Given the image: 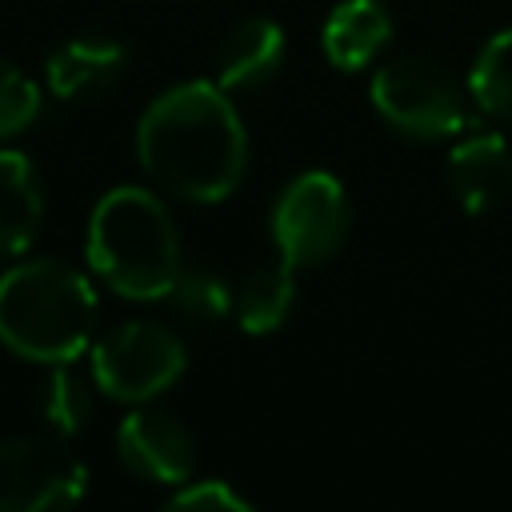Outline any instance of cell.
<instances>
[{"label": "cell", "instance_id": "1", "mask_svg": "<svg viewBox=\"0 0 512 512\" xmlns=\"http://www.w3.org/2000/svg\"><path fill=\"white\" fill-rule=\"evenodd\" d=\"M136 156L164 192L192 204H216L244 180L248 132L220 84L184 80L144 108Z\"/></svg>", "mask_w": 512, "mask_h": 512}, {"label": "cell", "instance_id": "2", "mask_svg": "<svg viewBox=\"0 0 512 512\" xmlns=\"http://www.w3.org/2000/svg\"><path fill=\"white\" fill-rule=\"evenodd\" d=\"M100 300L68 260L36 256L0 276V344L36 364H60L88 352Z\"/></svg>", "mask_w": 512, "mask_h": 512}, {"label": "cell", "instance_id": "3", "mask_svg": "<svg viewBox=\"0 0 512 512\" xmlns=\"http://www.w3.org/2000/svg\"><path fill=\"white\" fill-rule=\"evenodd\" d=\"M84 252L92 276L124 300H164L184 268L168 204L140 184H120L96 200Z\"/></svg>", "mask_w": 512, "mask_h": 512}, {"label": "cell", "instance_id": "4", "mask_svg": "<svg viewBox=\"0 0 512 512\" xmlns=\"http://www.w3.org/2000/svg\"><path fill=\"white\" fill-rule=\"evenodd\" d=\"M372 108L412 140H444L472 128V92L436 60L396 56L372 76Z\"/></svg>", "mask_w": 512, "mask_h": 512}, {"label": "cell", "instance_id": "5", "mask_svg": "<svg viewBox=\"0 0 512 512\" xmlns=\"http://www.w3.org/2000/svg\"><path fill=\"white\" fill-rule=\"evenodd\" d=\"M188 368L184 340L164 320H124L92 344V380L124 404H148Z\"/></svg>", "mask_w": 512, "mask_h": 512}, {"label": "cell", "instance_id": "6", "mask_svg": "<svg viewBox=\"0 0 512 512\" xmlns=\"http://www.w3.org/2000/svg\"><path fill=\"white\" fill-rule=\"evenodd\" d=\"M348 224V196L332 172H300L272 204L276 252L296 268H316L332 260L348 240Z\"/></svg>", "mask_w": 512, "mask_h": 512}, {"label": "cell", "instance_id": "7", "mask_svg": "<svg viewBox=\"0 0 512 512\" xmlns=\"http://www.w3.org/2000/svg\"><path fill=\"white\" fill-rule=\"evenodd\" d=\"M88 488V468L68 452L64 436L0 440V512H44L76 504Z\"/></svg>", "mask_w": 512, "mask_h": 512}, {"label": "cell", "instance_id": "8", "mask_svg": "<svg viewBox=\"0 0 512 512\" xmlns=\"http://www.w3.org/2000/svg\"><path fill=\"white\" fill-rule=\"evenodd\" d=\"M116 452L128 472L152 484H184L196 472V436L192 428L156 404L132 408L116 428Z\"/></svg>", "mask_w": 512, "mask_h": 512}, {"label": "cell", "instance_id": "9", "mask_svg": "<svg viewBox=\"0 0 512 512\" xmlns=\"http://www.w3.org/2000/svg\"><path fill=\"white\" fill-rule=\"evenodd\" d=\"M448 184L468 216H484L512 192V148L496 132L464 136L448 156Z\"/></svg>", "mask_w": 512, "mask_h": 512}, {"label": "cell", "instance_id": "10", "mask_svg": "<svg viewBox=\"0 0 512 512\" xmlns=\"http://www.w3.org/2000/svg\"><path fill=\"white\" fill-rule=\"evenodd\" d=\"M124 68H128V52L112 36H76V40H64L48 56V64H44L48 88L60 100H96V96H104L108 88L120 84Z\"/></svg>", "mask_w": 512, "mask_h": 512}, {"label": "cell", "instance_id": "11", "mask_svg": "<svg viewBox=\"0 0 512 512\" xmlns=\"http://www.w3.org/2000/svg\"><path fill=\"white\" fill-rule=\"evenodd\" d=\"M284 52V28L268 16H248L236 28H228V36L216 48V84L224 92L264 88L280 72Z\"/></svg>", "mask_w": 512, "mask_h": 512}, {"label": "cell", "instance_id": "12", "mask_svg": "<svg viewBox=\"0 0 512 512\" xmlns=\"http://www.w3.org/2000/svg\"><path fill=\"white\" fill-rule=\"evenodd\" d=\"M388 40H392V12L380 0H340L320 28L328 64L344 72L368 68L388 48Z\"/></svg>", "mask_w": 512, "mask_h": 512}, {"label": "cell", "instance_id": "13", "mask_svg": "<svg viewBox=\"0 0 512 512\" xmlns=\"http://www.w3.org/2000/svg\"><path fill=\"white\" fill-rule=\"evenodd\" d=\"M44 220V188L24 152L0 148V260L20 256Z\"/></svg>", "mask_w": 512, "mask_h": 512}, {"label": "cell", "instance_id": "14", "mask_svg": "<svg viewBox=\"0 0 512 512\" xmlns=\"http://www.w3.org/2000/svg\"><path fill=\"white\" fill-rule=\"evenodd\" d=\"M296 304V264H288L284 256L280 260H268L260 268H252L240 288H236V324L252 336H264V332H276L288 312Z\"/></svg>", "mask_w": 512, "mask_h": 512}, {"label": "cell", "instance_id": "15", "mask_svg": "<svg viewBox=\"0 0 512 512\" xmlns=\"http://www.w3.org/2000/svg\"><path fill=\"white\" fill-rule=\"evenodd\" d=\"M48 372L40 376L36 384V412L40 420L48 424L52 436H76L88 416H92V388L88 380L72 368V360H60V364H44Z\"/></svg>", "mask_w": 512, "mask_h": 512}, {"label": "cell", "instance_id": "16", "mask_svg": "<svg viewBox=\"0 0 512 512\" xmlns=\"http://www.w3.org/2000/svg\"><path fill=\"white\" fill-rule=\"evenodd\" d=\"M468 92L484 116L512 124V28L496 32L480 48V56L468 72Z\"/></svg>", "mask_w": 512, "mask_h": 512}, {"label": "cell", "instance_id": "17", "mask_svg": "<svg viewBox=\"0 0 512 512\" xmlns=\"http://www.w3.org/2000/svg\"><path fill=\"white\" fill-rule=\"evenodd\" d=\"M168 308L176 316H184L188 324H220L232 308H236V292L232 284L216 272V268H180L176 284L168 288Z\"/></svg>", "mask_w": 512, "mask_h": 512}, {"label": "cell", "instance_id": "18", "mask_svg": "<svg viewBox=\"0 0 512 512\" xmlns=\"http://www.w3.org/2000/svg\"><path fill=\"white\" fill-rule=\"evenodd\" d=\"M40 104H44L40 84L24 68L0 56V140L20 136L40 116Z\"/></svg>", "mask_w": 512, "mask_h": 512}, {"label": "cell", "instance_id": "19", "mask_svg": "<svg viewBox=\"0 0 512 512\" xmlns=\"http://www.w3.org/2000/svg\"><path fill=\"white\" fill-rule=\"evenodd\" d=\"M168 508H208V512H248L252 500L240 496L228 480L208 476V480H184L168 496Z\"/></svg>", "mask_w": 512, "mask_h": 512}]
</instances>
